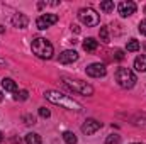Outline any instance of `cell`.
Here are the masks:
<instances>
[{
  "label": "cell",
  "instance_id": "obj_1",
  "mask_svg": "<svg viewBox=\"0 0 146 144\" xmlns=\"http://www.w3.org/2000/svg\"><path fill=\"white\" fill-rule=\"evenodd\" d=\"M44 97H46L49 102H53V104H56V105H61V107L68 108V110H75V112H82V110H83V107H82L76 100H73L72 97L63 95V93H60V92L46 90V92H44Z\"/></svg>",
  "mask_w": 146,
  "mask_h": 144
},
{
  "label": "cell",
  "instance_id": "obj_2",
  "mask_svg": "<svg viewBox=\"0 0 146 144\" xmlns=\"http://www.w3.org/2000/svg\"><path fill=\"white\" fill-rule=\"evenodd\" d=\"M31 49L33 53L36 54L37 58L41 59H51L53 58V44L46 39V37H36L31 44Z\"/></svg>",
  "mask_w": 146,
  "mask_h": 144
},
{
  "label": "cell",
  "instance_id": "obj_3",
  "mask_svg": "<svg viewBox=\"0 0 146 144\" xmlns=\"http://www.w3.org/2000/svg\"><path fill=\"white\" fill-rule=\"evenodd\" d=\"M61 80H63V83L70 90L80 93V95H85V97L94 95V87L90 83H87V81H82V80H76V78H70V76H61Z\"/></svg>",
  "mask_w": 146,
  "mask_h": 144
},
{
  "label": "cell",
  "instance_id": "obj_4",
  "mask_svg": "<svg viewBox=\"0 0 146 144\" xmlns=\"http://www.w3.org/2000/svg\"><path fill=\"white\" fill-rule=\"evenodd\" d=\"M78 20L82 24H85L87 27H95L100 24V17L99 14L92 9V7H83L78 10Z\"/></svg>",
  "mask_w": 146,
  "mask_h": 144
},
{
  "label": "cell",
  "instance_id": "obj_5",
  "mask_svg": "<svg viewBox=\"0 0 146 144\" xmlns=\"http://www.w3.org/2000/svg\"><path fill=\"white\" fill-rule=\"evenodd\" d=\"M115 81L122 88H133L136 85V75L131 71L129 68H119L115 71Z\"/></svg>",
  "mask_w": 146,
  "mask_h": 144
},
{
  "label": "cell",
  "instance_id": "obj_6",
  "mask_svg": "<svg viewBox=\"0 0 146 144\" xmlns=\"http://www.w3.org/2000/svg\"><path fill=\"white\" fill-rule=\"evenodd\" d=\"M56 22H58V15L56 14H42V15H39L36 19V27L44 31V29L54 26Z\"/></svg>",
  "mask_w": 146,
  "mask_h": 144
},
{
  "label": "cell",
  "instance_id": "obj_7",
  "mask_svg": "<svg viewBox=\"0 0 146 144\" xmlns=\"http://www.w3.org/2000/svg\"><path fill=\"white\" fill-rule=\"evenodd\" d=\"M87 75L92 78H104L107 75V68L102 63H92L87 66Z\"/></svg>",
  "mask_w": 146,
  "mask_h": 144
},
{
  "label": "cell",
  "instance_id": "obj_8",
  "mask_svg": "<svg viewBox=\"0 0 146 144\" xmlns=\"http://www.w3.org/2000/svg\"><path fill=\"white\" fill-rule=\"evenodd\" d=\"M100 127H102V122H99L97 119H87V120L83 122V126H82V132H83L85 136H92V134H95Z\"/></svg>",
  "mask_w": 146,
  "mask_h": 144
},
{
  "label": "cell",
  "instance_id": "obj_9",
  "mask_svg": "<svg viewBox=\"0 0 146 144\" xmlns=\"http://www.w3.org/2000/svg\"><path fill=\"white\" fill-rule=\"evenodd\" d=\"M117 10H119L121 17H129V15H133L136 12V3L131 2V0H124V2H121L117 5Z\"/></svg>",
  "mask_w": 146,
  "mask_h": 144
},
{
  "label": "cell",
  "instance_id": "obj_10",
  "mask_svg": "<svg viewBox=\"0 0 146 144\" xmlns=\"http://www.w3.org/2000/svg\"><path fill=\"white\" fill-rule=\"evenodd\" d=\"M76 59H78V53L73 51V49H66V51H63V53L60 54V58H58V61H60L61 65H70V63L76 61Z\"/></svg>",
  "mask_w": 146,
  "mask_h": 144
},
{
  "label": "cell",
  "instance_id": "obj_11",
  "mask_svg": "<svg viewBox=\"0 0 146 144\" xmlns=\"http://www.w3.org/2000/svg\"><path fill=\"white\" fill-rule=\"evenodd\" d=\"M12 24H14V27H17V29H26L27 24H29V17H27L26 14H15V15L12 17Z\"/></svg>",
  "mask_w": 146,
  "mask_h": 144
},
{
  "label": "cell",
  "instance_id": "obj_12",
  "mask_svg": "<svg viewBox=\"0 0 146 144\" xmlns=\"http://www.w3.org/2000/svg\"><path fill=\"white\" fill-rule=\"evenodd\" d=\"M97 48H99V41H97V39H94V37H87V39L83 41V49H85L87 53H94Z\"/></svg>",
  "mask_w": 146,
  "mask_h": 144
},
{
  "label": "cell",
  "instance_id": "obj_13",
  "mask_svg": "<svg viewBox=\"0 0 146 144\" xmlns=\"http://www.w3.org/2000/svg\"><path fill=\"white\" fill-rule=\"evenodd\" d=\"M134 70L139 71V73L146 71V56L145 54H139V56L134 59Z\"/></svg>",
  "mask_w": 146,
  "mask_h": 144
},
{
  "label": "cell",
  "instance_id": "obj_14",
  "mask_svg": "<svg viewBox=\"0 0 146 144\" xmlns=\"http://www.w3.org/2000/svg\"><path fill=\"white\" fill-rule=\"evenodd\" d=\"M2 88L5 90V92H17V85H15V81L12 80V78H3L2 80Z\"/></svg>",
  "mask_w": 146,
  "mask_h": 144
},
{
  "label": "cell",
  "instance_id": "obj_15",
  "mask_svg": "<svg viewBox=\"0 0 146 144\" xmlns=\"http://www.w3.org/2000/svg\"><path fill=\"white\" fill-rule=\"evenodd\" d=\"M63 141H65L66 144H76L78 143L76 136L73 134L72 131H65V132H63Z\"/></svg>",
  "mask_w": 146,
  "mask_h": 144
},
{
  "label": "cell",
  "instance_id": "obj_16",
  "mask_svg": "<svg viewBox=\"0 0 146 144\" xmlns=\"http://www.w3.org/2000/svg\"><path fill=\"white\" fill-rule=\"evenodd\" d=\"M26 144H41V136L36 132H29L26 136Z\"/></svg>",
  "mask_w": 146,
  "mask_h": 144
},
{
  "label": "cell",
  "instance_id": "obj_17",
  "mask_svg": "<svg viewBox=\"0 0 146 144\" xmlns=\"http://www.w3.org/2000/svg\"><path fill=\"white\" fill-rule=\"evenodd\" d=\"M126 49H127L129 53H134V51H138V49H139V41H136V39H129V41H127V46H126Z\"/></svg>",
  "mask_w": 146,
  "mask_h": 144
},
{
  "label": "cell",
  "instance_id": "obj_18",
  "mask_svg": "<svg viewBox=\"0 0 146 144\" xmlns=\"http://www.w3.org/2000/svg\"><path fill=\"white\" fill-rule=\"evenodd\" d=\"M100 10H104L106 14H109L114 10V2L112 0H106V2H100Z\"/></svg>",
  "mask_w": 146,
  "mask_h": 144
},
{
  "label": "cell",
  "instance_id": "obj_19",
  "mask_svg": "<svg viewBox=\"0 0 146 144\" xmlns=\"http://www.w3.org/2000/svg\"><path fill=\"white\" fill-rule=\"evenodd\" d=\"M22 120H24L26 126H34V124H36V117H34L33 114H24V115H22Z\"/></svg>",
  "mask_w": 146,
  "mask_h": 144
},
{
  "label": "cell",
  "instance_id": "obj_20",
  "mask_svg": "<svg viewBox=\"0 0 146 144\" xmlns=\"http://www.w3.org/2000/svg\"><path fill=\"white\" fill-rule=\"evenodd\" d=\"M99 36H100L102 42H106V44L109 42V31H107V27H100V34Z\"/></svg>",
  "mask_w": 146,
  "mask_h": 144
},
{
  "label": "cell",
  "instance_id": "obj_21",
  "mask_svg": "<svg viewBox=\"0 0 146 144\" xmlns=\"http://www.w3.org/2000/svg\"><path fill=\"white\" fill-rule=\"evenodd\" d=\"M27 97H29L27 90H21V92H15V95H14V98H15V100H27Z\"/></svg>",
  "mask_w": 146,
  "mask_h": 144
},
{
  "label": "cell",
  "instance_id": "obj_22",
  "mask_svg": "<svg viewBox=\"0 0 146 144\" xmlns=\"http://www.w3.org/2000/svg\"><path fill=\"white\" fill-rule=\"evenodd\" d=\"M119 141H121V137L117 134H110V136H107V139H106V144H119Z\"/></svg>",
  "mask_w": 146,
  "mask_h": 144
},
{
  "label": "cell",
  "instance_id": "obj_23",
  "mask_svg": "<svg viewBox=\"0 0 146 144\" xmlns=\"http://www.w3.org/2000/svg\"><path fill=\"white\" fill-rule=\"evenodd\" d=\"M39 115H41L42 119H48V117L51 115V112H49L46 107H41V108H39Z\"/></svg>",
  "mask_w": 146,
  "mask_h": 144
},
{
  "label": "cell",
  "instance_id": "obj_24",
  "mask_svg": "<svg viewBox=\"0 0 146 144\" xmlns=\"http://www.w3.org/2000/svg\"><path fill=\"white\" fill-rule=\"evenodd\" d=\"M138 31H139L143 36H146V20H141V22L138 24Z\"/></svg>",
  "mask_w": 146,
  "mask_h": 144
},
{
  "label": "cell",
  "instance_id": "obj_25",
  "mask_svg": "<svg viewBox=\"0 0 146 144\" xmlns=\"http://www.w3.org/2000/svg\"><path fill=\"white\" fill-rule=\"evenodd\" d=\"M114 58H115L117 61H122V59H124V51L117 49V51H115V56H114Z\"/></svg>",
  "mask_w": 146,
  "mask_h": 144
},
{
  "label": "cell",
  "instance_id": "obj_26",
  "mask_svg": "<svg viewBox=\"0 0 146 144\" xmlns=\"http://www.w3.org/2000/svg\"><path fill=\"white\" fill-rule=\"evenodd\" d=\"M72 31H75V32H80V27H78V26H75V24H73V26H72Z\"/></svg>",
  "mask_w": 146,
  "mask_h": 144
},
{
  "label": "cell",
  "instance_id": "obj_27",
  "mask_svg": "<svg viewBox=\"0 0 146 144\" xmlns=\"http://www.w3.org/2000/svg\"><path fill=\"white\" fill-rule=\"evenodd\" d=\"M12 143H14V144H21V139H17V137H14V139H12Z\"/></svg>",
  "mask_w": 146,
  "mask_h": 144
},
{
  "label": "cell",
  "instance_id": "obj_28",
  "mask_svg": "<svg viewBox=\"0 0 146 144\" xmlns=\"http://www.w3.org/2000/svg\"><path fill=\"white\" fill-rule=\"evenodd\" d=\"M3 143V134H2V132H0V144Z\"/></svg>",
  "mask_w": 146,
  "mask_h": 144
},
{
  "label": "cell",
  "instance_id": "obj_29",
  "mask_svg": "<svg viewBox=\"0 0 146 144\" xmlns=\"http://www.w3.org/2000/svg\"><path fill=\"white\" fill-rule=\"evenodd\" d=\"M3 100V95H2V90H0V102Z\"/></svg>",
  "mask_w": 146,
  "mask_h": 144
},
{
  "label": "cell",
  "instance_id": "obj_30",
  "mask_svg": "<svg viewBox=\"0 0 146 144\" xmlns=\"http://www.w3.org/2000/svg\"><path fill=\"white\" fill-rule=\"evenodd\" d=\"M0 65H5V61H3V59H2V58H0Z\"/></svg>",
  "mask_w": 146,
  "mask_h": 144
},
{
  "label": "cell",
  "instance_id": "obj_31",
  "mask_svg": "<svg viewBox=\"0 0 146 144\" xmlns=\"http://www.w3.org/2000/svg\"><path fill=\"white\" fill-rule=\"evenodd\" d=\"M133 144H141V143H133Z\"/></svg>",
  "mask_w": 146,
  "mask_h": 144
},
{
  "label": "cell",
  "instance_id": "obj_32",
  "mask_svg": "<svg viewBox=\"0 0 146 144\" xmlns=\"http://www.w3.org/2000/svg\"><path fill=\"white\" fill-rule=\"evenodd\" d=\"M145 12H146V9H145Z\"/></svg>",
  "mask_w": 146,
  "mask_h": 144
},
{
  "label": "cell",
  "instance_id": "obj_33",
  "mask_svg": "<svg viewBox=\"0 0 146 144\" xmlns=\"http://www.w3.org/2000/svg\"><path fill=\"white\" fill-rule=\"evenodd\" d=\"M145 48H146V46H145Z\"/></svg>",
  "mask_w": 146,
  "mask_h": 144
}]
</instances>
